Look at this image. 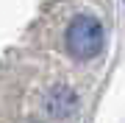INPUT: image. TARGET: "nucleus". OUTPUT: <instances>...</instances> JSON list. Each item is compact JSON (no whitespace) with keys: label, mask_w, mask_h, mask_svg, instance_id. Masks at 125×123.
I'll use <instances>...</instances> for the list:
<instances>
[{"label":"nucleus","mask_w":125,"mask_h":123,"mask_svg":"<svg viewBox=\"0 0 125 123\" xmlns=\"http://www.w3.org/2000/svg\"><path fill=\"white\" fill-rule=\"evenodd\" d=\"M103 25L94 17H78L67 28V48L75 59H92L103 50Z\"/></svg>","instance_id":"f257e3e1"},{"label":"nucleus","mask_w":125,"mask_h":123,"mask_svg":"<svg viewBox=\"0 0 125 123\" xmlns=\"http://www.w3.org/2000/svg\"><path fill=\"white\" fill-rule=\"evenodd\" d=\"M45 109L53 115V118H67L70 112L78 109V98H75V92H72L70 87L56 84V87H50V92L45 98Z\"/></svg>","instance_id":"f03ea898"}]
</instances>
